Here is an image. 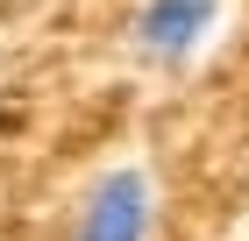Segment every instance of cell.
I'll return each instance as SVG.
<instances>
[{
  "instance_id": "1",
  "label": "cell",
  "mask_w": 249,
  "mask_h": 241,
  "mask_svg": "<svg viewBox=\"0 0 249 241\" xmlns=\"http://www.w3.org/2000/svg\"><path fill=\"white\" fill-rule=\"evenodd\" d=\"M150 227H157V192L135 163H121L78 199L71 241H150Z\"/></svg>"
},
{
  "instance_id": "2",
  "label": "cell",
  "mask_w": 249,
  "mask_h": 241,
  "mask_svg": "<svg viewBox=\"0 0 249 241\" xmlns=\"http://www.w3.org/2000/svg\"><path fill=\"white\" fill-rule=\"evenodd\" d=\"M213 15H221V0H142L128 15V43L150 64H185L199 43H207Z\"/></svg>"
}]
</instances>
